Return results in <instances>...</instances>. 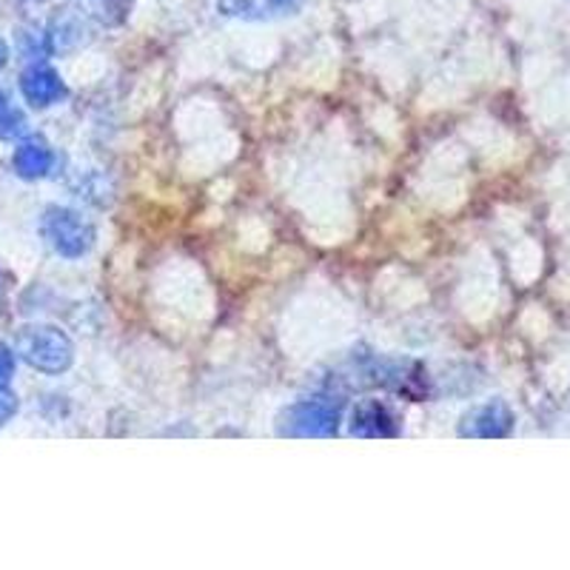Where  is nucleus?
Masks as SVG:
<instances>
[{"mask_svg": "<svg viewBox=\"0 0 570 570\" xmlns=\"http://www.w3.org/2000/svg\"><path fill=\"white\" fill-rule=\"evenodd\" d=\"M21 351L32 365L43 371H57L69 360V348L55 331H29L21 337Z\"/></svg>", "mask_w": 570, "mask_h": 570, "instance_id": "f257e3e1", "label": "nucleus"}, {"mask_svg": "<svg viewBox=\"0 0 570 570\" xmlns=\"http://www.w3.org/2000/svg\"><path fill=\"white\" fill-rule=\"evenodd\" d=\"M23 91H26V98L32 103L46 106L61 91V84H57V77L50 69H32L23 77Z\"/></svg>", "mask_w": 570, "mask_h": 570, "instance_id": "f03ea898", "label": "nucleus"}, {"mask_svg": "<svg viewBox=\"0 0 570 570\" xmlns=\"http://www.w3.org/2000/svg\"><path fill=\"white\" fill-rule=\"evenodd\" d=\"M52 226V237L55 243L61 245L63 251H75L80 249V240H84V229L72 220V215H55L50 220Z\"/></svg>", "mask_w": 570, "mask_h": 570, "instance_id": "7ed1b4c3", "label": "nucleus"}, {"mask_svg": "<svg viewBox=\"0 0 570 570\" xmlns=\"http://www.w3.org/2000/svg\"><path fill=\"white\" fill-rule=\"evenodd\" d=\"M14 163L21 168V174L37 177V174H43L50 168V152L43 146H37V143H29V146H23L21 152H18V161Z\"/></svg>", "mask_w": 570, "mask_h": 570, "instance_id": "20e7f679", "label": "nucleus"}, {"mask_svg": "<svg viewBox=\"0 0 570 570\" xmlns=\"http://www.w3.org/2000/svg\"><path fill=\"white\" fill-rule=\"evenodd\" d=\"M21 129V118L12 112L9 100L0 98V134H14Z\"/></svg>", "mask_w": 570, "mask_h": 570, "instance_id": "39448f33", "label": "nucleus"}, {"mask_svg": "<svg viewBox=\"0 0 570 570\" xmlns=\"http://www.w3.org/2000/svg\"><path fill=\"white\" fill-rule=\"evenodd\" d=\"M9 376H12V354L7 348H0V385H7Z\"/></svg>", "mask_w": 570, "mask_h": 570, "instance_id": "423d86ee", "label": "nucleus"}, {"mask_svg": "<svg viewBox=\"0 0 570 570\" xmlns=\"http://www.w3.org/2000/svg\"><path fill=\"white\" fill-rule=\"evenodd\" d=\"M14 410V399L12 397H0V423H7L12 417Z\"/></svg>", "mask_w": 570, "mask_h": 570, "instance_id": "0eeeda50", "label": "nucleus"}, {"mask_svg": "<svg viewBox=\"0 0 570 570\" xmlns=\"http://www.w3.org/2000/svg\"><path fill=\"white\" fill-rule=\"evenodd\" d=\"M268 3H272V7H277V9H292V7H297L299 0H268Z\"/></svg>", "mask_w": 570, "mask_h": 570, "instance_id": "6e6552de", "label": "nucleus"}, {"mask_svg": "<svg viewBox=\"0 0 570 570\" xmlns=\"http://www.w3.org/2000/svg\"><path fill=\"white\" fill-rule=\"evenodd\" d=\"M3 61H7V46L0 43V66H3Z\"/></svg>", "mask_w": 570, "mask_h": 570, "instance_id": "1a4fd4ad", "label": "nucleus"}]
</instances>
